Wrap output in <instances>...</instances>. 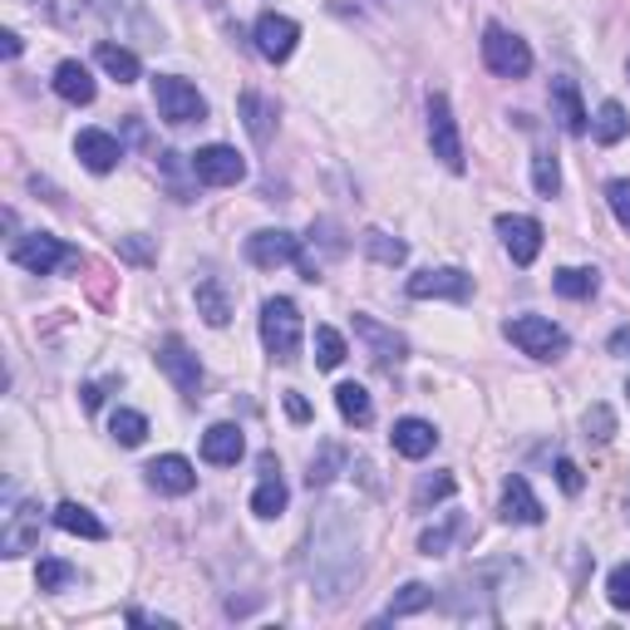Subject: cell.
<instances>
[{
	"label": "cell",
	"mask_w": 630,
	"mask_h": 630,
	"mask_svg": "<svg viewBox=\"0 0 630 630\" xmlns=\"http://www.w3.org/2000/svg\"><path fill=\"white\" fill-rule=\"evenodd\" d=\"M153 104H158V119L173 123V129H187V123L207 119V99L177 75H158L153 79Z\"/></svg>",
	"instance_id": "7a4b0ae2"
},
{
	"label": "cell",
	"mask_w": 630,
	"mask_h": 630,
	"mask_svg": "<svg viewBox=\"0 0 630 630\" xmlns=\"http://www.w3.org/2000/svg\"><path fill=\"white\" fill-rule=\"evenodd\" d=\"M197 315H203L207 325H217V330H222L227 321H232V291L222 286V281L217 276H207V281H197Z\"/></svg>",
	"instance_id": "cb8c5ba5"
},
{
	"label": "cell",
	"mask_w": 630,
	"mask_h": 630,
	"mask_svg": "<svg viewBox=\"0 0 630 630\" xmlns=\"http://www.w3.org/2000/svg\"><path fill=\"white\" fill-rule=\"evenodd\" d=\"M340 360H345V335L335 330V325H321V330H315V365L335 370Z\"/></svg>",
	"instance_id": "e575fe53"
},
{
	"label": "cell",
	"mask_w": 630,
	"mask_h": 630,
	"mask_svg": "<svg viewBox=\"0 0 630 630\" xmlns=\"http://www.w3.org/2000/svg\"><path fill=\"white\" fill-rule=\"evenodd\" d=\"M552 104H556V119H562L566 133H576L582 139L591 123H586V104H582V89H576V79H552Z\"/></svg>",
	"instance_id": "603a6c76"
},
{
	"label": "cell",
	"mask_w": 630,
	"mask_h": 630,
	"mask_svg": "<svg viewBox=\"0 0 630 630\" xmlns=\"http://www.w3.org/2000/svg\"><path fill=\"white\" fill-rule=\"evenodd\" d=\"M428 149L444 167L464 173V139H458V123H454V109H448L444 94H428Z\"/></svg>",
	"instance_id": "8992f818"
},
{
	"label": "cell",
	"mask_w": 630,
	"mask_h": 630,
	"mask_svg": "<svg viewBox=\"0 0 630 630\" xmlns=\"http://www.w3.org/2000/svg\"><path fill=\"white\" fill-rule=\"evenodd\" d=\"M247 261L251 267H261V271H276V267H291V261H306L301 257V237L296 232H251L247 237Z\"/></svg>",
	"instance_id": "8fae6325"
},
{
	"label": "cell",
	"mask_w": 630,
	"mask_h": 630,
	"mask_svg": "<svg viewBox=\"0 0 630 630\" xmlns=\"http://www.w3.org/2000/svg\"><path fill=\"white\" fill-rule=\"evenodd\" d=\"M532 187H537L542 197L562 193V167H556V153H537V158H532Z\"/></svg>",
	"instance_id": "8d00e7d4"
},
{
	"label": "cell",
	"mask_w": 630,
	"mask_h": 630,
	"mask_svg": "<svg viewBox=\"0 0 630 630\" xmlns=\"http://www.w3.org/2000/svg\"><path fill=\"white\" fill-rule=\"evenodd\" d=\"M390 444H394V454H404V458H428L438 448V428L424 424V419H399Z\"/></svg>",
	"instance_id": "7402d4cb"
},
{
	"label": "cell",
	"mask_w": 630,
	"mask_h": 630,
	"mask_svg": "<svg viewBox=\"0 0 630 630\" xmlns=\"http://www.w3.org/2000/svg\"><path fill=\"white\" fill-rule=\"evenodd\" d=\"M94 59H99V69L109 79H119V84H133V79H143V65H139V55H133L129 45H113V40H99V50H94Z\"/></svg>",
	"instance_id": "d4e9b609"
},
{
	"label": "cell",
	"mask_w": 630,
	"mask_h": 630,
	"mask_svg": "<svg viewBox=\"0 0 630 630\" xmlns=\"http://www.w3.org/2000/svg\"><path fill=\"white\" fill-rule=\"evenodd\" d=\"M626 394H630V384H626Z\"/></svg>",
	"instance_id": "681fc988"
},
{
	"label": "cell",
	"mask_w": 630,
	"mask_h": 630,
	"mask_svg": "<svg viewBox=\"0 0 630 630\" xmlns=\"http://www.w3.org/2000/svg\"><path fill=\"white\" fill-rule=\"evenodd\" d=\"M606 601H611L616 611H630V562H621L606 576Z\"/></svg>",
	"instance_id": "60d3db41"
},
{
	"label": "cell",
	"mask_w": 630,
	"mask_h": 630,
	"mask_svg": "<svg viewBox=\"0 0 630 630\" xmlns=\"http://www.w3.org/2000/svg\"><path fill=\"white\" fill-rule=\"evenodd\" d=\"M10 261H15L20 271H30V276H50L55 267H79V251L65 247V241L50 237V232H35V237H20L15 247H10Z\"/></svg>",
	"instance_id": "5b68a950"
},
{
	"label": "cell",
	"mask_w": 630,
	"mask_h": 630,
	"mask_svg": "<svg viewBox=\"0 0 630 630\" xmlns=\"http://www.w3.org/2000/svg\"><path fill=\"white\" fill-rule=\"evenodd\" d=\"M458 532H464V518H458V512H448V522H438V528H428L424 537H419V552H424V556H444L448 547H454Z\"/></svg>",
	"instance_id": "d6a6232c"
},
{
	"label": "cell",
	"mask_w": 630,
	"mask_h": 630,
	"mask_svg": "<svg viewBox=\"0 0 630 630\" xmlns=\"http://www.w3.org/2000/svg\"><path fill=\"white\" fill-rule=\"evenodd\" d=\"M40 547V502H20L6 512V528H0V556H25Z\"/></svg>",
	"instance_id": "7c38bea8"
},
{
	"label": "cell",
	"mask_w": 630,
	"mask_h": 630,
	"mask_svg": "<svg viewBox=\"0 0 630 630\" xmlns=\"http://www.w3.org/2000/svg\"><path fill=\"white\" fill-rule=\"evenodd\" d=\"M355 335H360V340H365V350H370V360H374V365H384V370H394V365L409 355L404 335H394L390 325H380V321H374V315H355Z\"/></svg>",
	"instance_id": "9a60e30c"
},
{
	"label": "cell",
	"mask_w": 630,
	"mask_h": 630,
	"mask_svg": "<svg viewBox=\"0 0 630 630\" xmlns=\"http://www.w3.org/2000/svg\"><path fill=\"white\" fill-rule=\"evenodd\" d=\"M611 434H616V414L606 404H591L586 409V438L591 444H611Z\"/></svg>",
	"instance_id": "ab89813d"
},
{
	"label": "cell",
	"mask_w": 630,
	"mask_h": 630,
	"mask_svg": "<svg viewBox=\"0 0 630 630\" xmlns=\"http://www.w3.org/2000/svg\"><path fill=\"white\" fill-rule=\"evenodd\" d=\"M286 502H291V492H286V482H281L276 464L261 458V482H257V492H251V512H257V518H281Z\"/></svg>",
	"instance_id": "44dd1931"
},
{
	"label": "cell",
	"mask_w": 630,
	"mask_h": 630,
	"mask_svg": "<svg viewBox=\"0 0 630 630\" xmlns=\"http://www.w3.org/2000/svg\"><path fill=\"white\" fill-rule=\"evenodd\" d=\"M502 522H518V528H537L542 522V502L528 488V478H508V488H502Z\"/></svg>",
	"instance_id": "ffe728a7"
},
{
	"label": "cell",
	"mask_w": 630,
	"mask_h": 630,
	"mask_svg": "<svg viewBox=\"0 0 630 630\" xmlns=\"http://www.w3.org/2000/svg\"><path fill=\"white\" fill-rule=\"evenodd\" d=\"M552 286H556V296H566V301H591L596 291H601V271H591V267H562L552 276Z\"/></svg>",
	"instance_id": "83f0119b"
},
{
	"label": "cell",
	"mask_w": 630,
	"mask_h": 630,
	"mask_svg": "<svg viewBox=\"0 0 630 630\" xmlns=\"http://www.w3.org/2000/svg\"><path fill=\"white\" fill-rule=\"evenodd\" d=\"M89 10L129 40H158V25L149 10H143V0H89Z\"/></svg>",
	"instance_id": "30bf717a"
},
{
	"label": "cell",
	"mask_w": 630,
	"mask_h": 630,
	"mask_svg": "<svg viewBox=\"0 0 630 630\" xmlns=\"http://www.w3.org/2000/svg\"><path fill=\"white\" fill-rule=\"evenodd\" d=\"M454 488H458L454 472H428V478H419V488H414V508H428V502H438V498H454Z\"/></svg>",
	"instance_id": "d590c367"
},
{
	"label": "cell",
	"mask_w": 630,
	"mask_h": 630,
	"mask_svg": "<svg viewBox=\"0 0 630 630\" xmlns=\"http://www.w3.org/2000/svg\"><path fill=\"white\" fill-rule=\"evenodd\" d=\"M606 203H611V213H616V222L630 232V177H616L611 187H606Z\"/></svg>",
	"instance_id": "7bdbcfd3"
},
{
	"label": "cell",
	"mask_w": 630,
	"mask_h": 630,
	"mask_svg": "<svg viewBox=\"0 0 630 630\" xmlns=\"http://www.w3.org/2000/svg\"><path fill=\"white\" fill-rule=\"evenodd\" d=\"M237 113H241V123H247V133H251V143H257V149H267V143L276 139V104H271L261 89L241 94Z\"/></svg>",
	"instance_id": "e0dca14e"
},
{
	"label": "cell",
	"mask_w": 630,
	"mask_h": 630,
	"mask_svg": "<svg viewBox=\"0 0 630 630\" xmlns=\"http://www.w3.org/2000/svg\"><path fill=\"white\" fill-rule=\"evenodd\" d=\"M556 482H562V492H572V498H576L586 478H582V468H576L572 458H556Z\"/></svg>",
	"instance_id": "ee69618b"
},
{
	"label": "cell",
	"mask_w": 630,
	"mask_h": 630,
	"mask_svg": "<svg viewBox=\"0 0 630 630\" xmlns=\"http://www.w3.org/2000/svg\"><path fill=\"white\" fill-rule=\"evenodd\" d=\"M409 296L414 301H468L472 276L458 267H428V271H419V276H409Z\"/></svg>",
	"instance_id": "9c48e42d"
},
{
	"label": "cell",
	"mask_w": 630,
	"mask_h": 630,
	"mask_svg": "<svg viewBox=\"0 0 630 630\" xmlns=\"http://www.w3.org/2000/svg\"><path fill=\"white\" fill-rule=\"evenodd\" d=\"M109 434L119 438L123 448H139L143 438H149V419H143L139 409H119V414L109 419Z\"/></svg>",
	"instance_id": "4dcf8cb0"
},
{
	"label": "cell",
	"mask_w": 630,
	"mask_h": 630,
	"mask_svg": "<svg viewBox=\"0 0 630 630\" xmlns=\"http://www.w3.org/2000/svg\"><path fill=\"white\" fill-rule=\"evenodd\" d=\"M345 468V448H335V444H321L315 448V458H311V472H306V482L311 488H325V482L335 478V472Z\"/></svg>",
	"instance_id": "836d02e7"
},
{
	"label": "cell",
	"mask_w": 630,
	"mask_h": 630,
	"mask_svg": "<svg viewBox=\"0 0 630 630\" xmlns=\"http://www.w3.org/2000/svg\"><path fill=\"white\" fill-rule=\"evenodd\" d=\"M630 133V119H626V109L616 99H606L601 109H596V143H606V149H616Z\"/></svg>",
	"instance_id": "f546056e"
},
{
	"label": "cell",
	"mask_w": 630,
	"mask_h": 630,
	"mask_svg": "<svg viewBox=\"0 0 630 630\" xmlns=\"http://www.w3.org/2000/svg\"><path fill=\"white\" fill-rule=\"evenodd\" d=\"M20 50H25V40H20L15 30H6V35H0V55H6V59H20Z\"/></svg>",
	"instance_id": "f6af8a7d"
},
{
	"label": "cell",
	"mask_w": 630,
	"mask_h": 630,
	"mask_svg": "<svg viewBox=\"0 0 630 630\" xmlns=\"http://www.w3.org/2000/svg\"><path fill=\"white\" fill-rule=\"evenodd\" d=\"M55 528L69 532V537H89V542H104V537H109V528H104V522L94 518L89 508H79V502H59V508H55Z\"/></svg>",
	"instance_id": "484cf974"
},
{
	"label": "cell",
	"mask_w": 630,
	"mask_h": 630,
	"mask_svg": "<svg viewBox=\"0 0 630 630\" xmlns=\"http://www.w3.org/2000/svg\"><path fill=\"white\" fill-rule=\"evenodd\" d=\"M35 582H40V591H59V586H69V582H75V566H69V562H59V556H40V566H35Z\"/></svg>",
	"instance_id": "74e56055"
},
{
	"label": "cell",
	"mask_w": 630,
	"mask_h": 630,
	"mask_svg": "<svg viewBox=\"0 0 630 630\" xmlns=\"http://www.w3.org/2000/svg\"><path fill=\"white\" fill-rule=\"evenodd\" d=\"M143 478H149V488H153V492H167V498H183V492H193V488H197V468L187 464L183 454H163V458H153V464L143 468Z\"/></svg>",
	"instance_id": "2e32d148"
},
{
	"label": "cell",
	"mask_w": 630,
	"mask_h": 630,
	"mask_svg": "<svg viewBox=\"0 0 630 630\" xmlns=\"http://www.w3.org/2000/svg\"><path fill=\"white\" fill-rule=\"evenodd\" d=\"M158 370L173 380V390L183 399H197L203 394V360H197L193 350H187L177 335H167L163 345H158Z\"/></svg>",
	"instance_id": "52a82bcc"
},
{
	"label": "cell",
	"mask_w": 630,
	"mask_h": 630,
	"mask_svg": "<svg viewBox=\"0 0 630 630\" xmlns=\"http://www.w3.org/2000/svg\"><path fill=\"white\" fill-rule=\"evenodd\" d=\"M482 65L502 79H528L532 75V50H528V40L512 35V30L488 25L482 30Z\"/></svg>",
	"instance_id": "277c9868"
},
{
	"label": "cell",
	"mask_w": 630,
	"mask_h": 630,
	"mask_svg": "<svg viewBox=\"0 0 630 630\" xmlns=\"http://www.w3.org/2000/svg\"><path fill=\"white\" fill-rule=\"evenodd\" d=\"M193 177L207 187H232L247 177V158L237 149H227V143H207V149L193 153Z\"/></svg>",
	"instance_id": "ba28073f"
},
{
	"label": "cell",
	"mask_w": 630,
	"mask_h": 630,
	"mask_svg": "<svg viewBox=\"0 0 630 630\" xmlns=\"http://www.w3.org/2000/svg\"><path fill=\"white\" fill-rule=\"evenodd\" d=\"M84 409H99V399H104V384H84Z\"/></svg>",
	"instance_id": "7dc6e473"
},
{
	"label": "cell",
	"mask_w": 630,
	"mask_h": 630,
	"mask_svg": "<svg viewBox=\"0 0 630 630\" xmlns=\"http://www.w3.org/2000/svg\"><path fill=\"white\" fill-rule=\"evenodd\" d=\"M286 414L296 419V424H306V419H311V404H306L301 394H286Z\"/></svg>",
	"instance_id": "bcb514c9"
},
{
	"label": "cell",
	"mask_w": 630,
	"mask_h": 630,
	"mask_svg": "<svg viewBox=\"0 0 630 630\" xmlns=\"http://www.w3.org/2000/svg\"><path fill=\"white\" fill-rule=\"evenodd\" d=\"M428 601H434V591H428L424 582H409L404 591H399L394 601H390V621H394V616H414V611H424Z\"/></svg>",
	"instance_id": "f35d334b"
},
{
	"label": "cell",
	"mask_w": 630,
	"mask_h": 630,
	"mask_svg": "<svg viewBox=\"0 0 630 630\" xmlns=\"http://www.w3.org/2000/svg\"><path fill=\"white\" fill-rule=\"evenodd\" d=\"M55 94L65 104H94V75L79 59H65V65L55 69Z\"/></svg>",
	"instance_id": "4316f807"
},
{
	"label": "cell",
	"mask_w": 630,
	"mask_h": 630,
	"mask_svg": "<svg viewBox=\"0 0 630 630\" xmlns=\"http://www.w3.org/2000/svg\"><path fill=\"white\" fill-rule=\"evenodd\" d=\"M365 251H370V257L380 261V267H399V261L409 257L404 241L390 237V232H380V227H370V232H365Z\"/></svg>",
	"instance_id": "1f68e13d"
},
{
	"label": "cell",
	"mask_w": 630,
	"mask_h": 630,
	"mask_svg": "<svg viewBox=\"0 0 630 630\" xmlns=\"http://www.w3.org/2000/svg\"><path fill=\"white\" fill-rule=\"evenodd\" d=\"M84 6H89V0H35V10H45L55 25H75L84 15Z\"/></svg>",
	"instance_id": "b9f144b4"
},
{
	"label": "cell",
	"mask_w": 630,
	"mask_h": 630,
	"mask_svg": "<svg viewBox=\"0 0 630 630\" xmlns=\"http://www.w3.org/2000/svg\"><path fill=\"white\" fill-rule=\"evenodd\" d=\"M611 355H630V330H616L611 335Z\"/></svg>",
	"instance_id": "c3c4849f"
},
{
	"label": "cell",
	"mask_w": 630,
	"mask_h": 630,
	"mask_svg": "<svg viewBox=\"0 0 630 630\" xmlns=\"http://www.w3.org/2000/svg\"><path fill=\"white\" fill-rule=\"evenodd\" d=\"M241 454H247V438H241V428L237 424H213L203 434V458L207 464H217V468H237L241 464Z\"/></svg>",
	"instance_id": "d6986e66"
},
{
	"label": "cell",
	"mask_w": 630,
	"mask_h": 630,
	"mask_svg": "<svg viewBox=\"0 0 630 630\" xmlns=\"http://www.w3.org/2000/svg\"><path fill=\"white\" fill-rule=\"evenodd\" d=\"M261 345H267V355L276 365L296 360L301 355V311H296V301L271 296L267 306H261Z\"/></svg>",
	"instance_id": "6da1fadb"
},
{
	"label": "cell",
	"mask_w": 630,
	"mask_h": 630,
	"mask_svg": "<svg viewBox=\"0 0 630 630\" xmlns=\"http://www.w3.org/2000/svg\"><path fill=\"white\" fill-rule=\"evenodd\" d=\"M296 40H301V25L291 15L267 10V15L257 20V50H261V59H271V65H281V59L296 55Z\"/></svg>",
	"instance_id": "5bb4252c"
},
{
	"label": "cell",
	"mask_w": 630,
	"mask_h": 630,
	"mask_svg": "<svg viewBox=\"0 0 630 630\" xmlns=\"http://www.w3.org/2000/svg\"><path fill=\"white\" fill-rule=\"evenodd\" d=\"M502 335H508L522 355H532V360H556V355H566V345H572L562 325H552L547 315H512V321L502 325Z\"/></svg>",
	"instance_id": "3957f363"
},
{
	"label": "cell",
	"mask_w": 630,
	"mask_h": 630,
	"mask_svg": "<svg viewBox=\"0 0 630 630\" xmlns=\"http://www.w3.org/2000/svg\"><path fill=\"white\" fill-rule=\"evenodd\" d=\"M75 153H79V163L89 167V173H113L119 158H123V143L113 139V133H104V129H84L75 139Z\"/></svg>",
	"instance_id": "ac0fdd59"
},
{
	"label": "cell",
	"mask_w": 630,
	"mask_h": 630,
	"mask_svg": "<svg viewBox=\"0 0 630 630\" xmlns=\"http://www.w3.org/2000/svg\"><path fill=\"white\" fill-rule=\"evenodd\" d=\"M335 409H340V419L355 428H365L374 419V404H370V390H365V384H340V390H335Z\"/></svg>",
	"instance_id": "f1b7e54d"
},
{
	"label": "cell",
	"mask_w": 630,
	"mask_h": 630,
	"mask_svg": "<svg viewBox=\"0 0 630 630\" xmlns=\"http://www.w3.org/2000/svg\"><path fill=\"white\" fill-rule=\"evenodd\" d=\"M498 237L502 247H508V257L518 261V267H532L542 251V222L537 217H522V213H502L498 217Z\"/></svg>",
	"instance_id": "4fadbf2b"
}]
</instances>
